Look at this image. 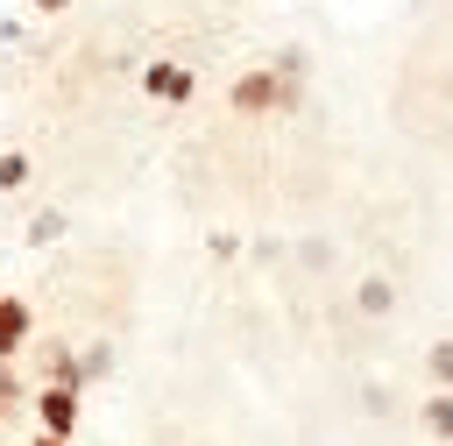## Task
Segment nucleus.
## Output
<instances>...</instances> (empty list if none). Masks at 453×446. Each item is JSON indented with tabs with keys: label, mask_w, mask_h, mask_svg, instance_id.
Here are the masks:
<instances>
[{
	"label": "nucleus",
	"mask_w": 453,
	"mask_h": 446,
	"mask_svg": "<svg viewBox=\"0 0 453 446\" xmlns=\"http://www.w3.org/2000/svg\"><path fill=\"white\" fill-rule=\"evenodd\" d=\"M35 7H42V14H64V7H71V0H35Z\"/></svg>",
	"instance_id": "13"
},
{
	"label": "nucleus",
	"mask_w": 453,
	"mask_h": 446,
	"mask_svg": "<svg viewBox=\"0 0 453 446\" xmlns=\"http://www.w3.org/2000/svg\"><path fill=\"white\" fill-rule=\"evenodd\" d=\"M354 304H361L368 319H382V311L396 304V290H389V276H361V290H354Z\"/></svg>",
	"instance_id": "7"
},
{
	"label": "nucleus",
	"mask_w": 453,
	"mask_h": 446,
	"mask_svg": "<svg viewBox=\"0 0 453 446\" xmlns=\"http://www.w3.org/2000/svg\"><path fill=\"white\" fill-rule=\"evenodd\" d=\"M28 170H35V163H28L21 149H0V191H21V184H28Z\"/></svg>",
	"instance_id": "9"
},
{
	"label": "nucleus",
	"mask_w": 453,
	"mask_h": 446,
	"mask_svg": "<svg viewBox=\"0 0 453 446\" xmlns=\"http://www.w3.org/2000/svg\"><path fill=\"white\" fill-rule=\"evenodd\" d=\"M28 446H78V439H42V432H35V439H28Z\"/></svg>",
	"instance_id": "14"
},
{
	"label": "nucleus",
	"mask_w": 453,
	"mask_h": 446,
	"mask_svg": "<svg viewBox=\"0 0 453 446\" xmlns=\"http://www.w3.org/2000/svg\"><path fill=\"white\" fill-rule=\"evenodd\" d=\"M21 411H28V382H21V361H0V418H7V425H21Z\"/></svg>",
	"instance_id": "6"
},
{
	"label": "nucleus",
	"mask_w": 453,
	"mask_h": 446,
	"mask_svg": "<svg viewBox=\"0 0 453 446\" xmlns=\"http://www.w3.org/2000/svg\"><path fill=\"white\" fill-rule=\"evenodd\" d=\"M425 375H432L439 389H453V340H432V354H425Z\"/></svg>",
	"instance_id": "10"
},
{
	"label": "nucleus",
	"mask_w": 453,
	"mask_h": 446,
	"mask_svg": "<svg viewBox=\"0 0 453 446\" xmlns=\"http://www.w3.org/2000/svg\"><path fill=\"white\" fill-rule=\"evenodd\" d=\"M28 333H35V304H28V297H7V290H0V361H21Z\"/></svg>",
	"instance_id": "3"
},
{
	"label": "nucleus",
	"mask_w": 453,
	"mask_h": 446,
	"mask_svg": "<svg viewBox=\"0 0 453 446\" xmlns=\"http://www.w3.org/2000/svg\"><path fill=\"white\" fill-rule=\"evenodd\" d=\"M226 99H234V113H290V106H297L304 92H290V85H283L276 71H241Z\"/></svg>",
	"instance_id": "1"
},
{
	"label": "nucleus",
	"mask_w": 453,
	"mask_h": 446,
	"mask_svg": "<svg viewBox=\"0 0 453 446\" xmlns=\"http://www.w3.org/2000/svg\"><path fill=\"white\" fill-rule=\"evenodd\" d=\"M106 368H113V347H106V340L78 354V382H92V375H106Z\"/></svg>",
	"instance_id": "11"
},
{
	"label": "nucleus",
	"mask_w": 453,
	"mask_h": 446,
	"mask_svg": "<svg viewBox=\"0 0 453 446\" xmlns=\"http://www.w3.org/2000/svg\"><path fill=\"white\" fill-rule=\"evenodd\" d=\"M7 432H14V425H7V418H0V439H7Z\"/></svg>",
	"instance_id": "15"
},
{
	"label": "nucleus",
	"mask_w": 453,
	"mask_h": 446,
	"mask_svg": "<svg viewBox=\"0 0 453 446\" xmlns=\"http://www.w3.org/2000/svg\"><path fill=\"white\" fill-rule=\"evenodd\" d=\"M35 375L57 382V389H85V382H78V347H71V340H42V347H35Z\"/></svg>",
	"instance_id": "4"
},
{
	"label": "nucleus",
	"mask_w": 453,
	"mask_h": 446,
	"mask_svg": "<svg viewBox=\"0 0 453 446\" xmlns=\"http://www.w3.org/2000/svg\"><path fill=\"white\" fill-rule=\"evenodd\" d=\"M57 234H64V212H42V219L28 227V241H57Z\"/></svg>",
	"instance_id": "12"
},
{
	"label": "nucleus",
	"mask_w": 453,
	"mask_h": 446,
	"mask_svg": "<svg viewBox=\"0 0 453 446\" xmlns=\"http://www.w3.org/2000/svg\"><path fill=\"white\" fill-rule=\"evenodd\" d=\"M425 432H432V439H453V389H439V396L425 404Z\"/></svg>",
	"instance_id": "8"
},
{
	"label": "nucleus",
	"mask_w": 453,
	"mask_h": 446,
	"mask_svg": "<svg viewBox=\"0 0 453 446\" xmlns=\"http://www.w3.org/2000/svg\"><path fill=\"white\" fill-rule=\"evenodd\" d=\"M28 418L42 439H78V389H57V382L28 389Z\"/></svg>",
	"instance_id": "2"
},
{
	"label": "nucleus",
	"mask_w": 453,
	"mask_h": 446,
	"mask_svg": "<svg viewBox=\"0 0 453 446\" xmlns=\"http://www.w3.org/2000/svg\"><path fill=\"white\" fill-rule=\"evenodd\" d=\"M142 92H149V99H163V106H177V99H191V71H184V64H170V57H156V64L142 71Z\"/></svg>",
	"instance_id": "5"
}]
</instances>
